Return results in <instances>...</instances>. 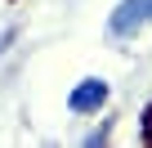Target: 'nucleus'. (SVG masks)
<instances>
[{"mask_svg": "<svg viewBox=\"0 0 152 148\" xmlns=\"http://www.w3.org/2000/svg\"><path fill=\"white\" fill-rule=\"evenodd\" d=\"M112 103V81L107 77H81L67 90V112L72 117H103Z\"/></svg>", "mask_w": 152, "mask_h": 148, "instance_id": "nucleus-1", "label": "nucleus"}, {"mask_svg": "<svg viewBox=\"0 0 152 148\" xmlns=\"http://www.w3.org/2000/svg\"><path fill=\"white\" fill-rule=\"evenodd\" d=\"M143 27H152V0H116L112 14H107V36L130 40Z\"/></svg>", "mask_w": 152, "mask_h": 148, "instance_id": "nucleus-2", "label": "nucleus"}, {"mask_svg": "<svg viewBox=\"0 0 152 148\" xmlns=\"http://www.w3.org/2000/svg\"><path fill=\"white\" fill-rule=\"evenodd\" d=\"M107 139H112V121L103 117V126H94V130H90L81 144H85V148H99V144H107Z\"/></svg>", "mask_w": 152, "mask_h": 148, "instance_id": "nucleus-3", "label": "nucleus"}, {"mask_svg": "<svg viewBox=\"0 0 152 148\" xmlns=\"http://www.w3.org/2000/svg\"><path fill=\"white\" fill-rule=\"evenodd\" d=\"M14 40H18V27H5V32H0V54H5Z\"/></svg>", "mask_w": 152, "mask_h": 148, "instance_id": "nucleus-4", "label": "nucleus"}, {"mask_svg": "<svg viewBox=\"0 0 152 148\" xmlns=\"http://www.w3.org/2000/svg\"><path fill=\"white\" fill-rule=\"evenodd\" d=\"M143 139L152 144V103H148V112H143Z\"/></svg>", "mask_w": 152, "mask_h": 148, "instance_id": "nucleus-5", "label": "nucleus"}]
</instances>
